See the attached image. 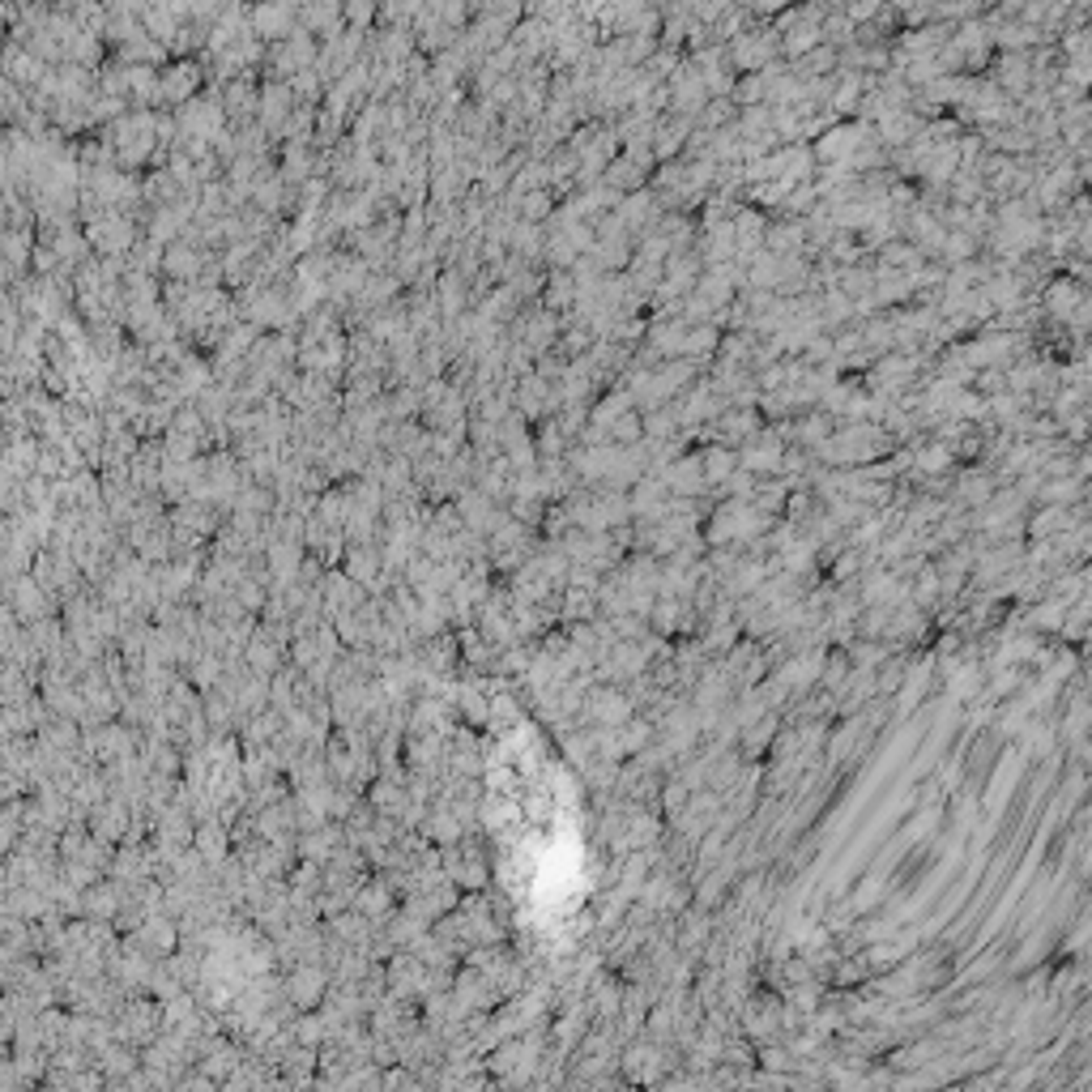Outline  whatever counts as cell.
Wrapping results in <instances>:
<instances>
[{"mask_svg": "<svg viewBox=\"0 0 1092 1092\" xmlns=\"http://www.w3.org/2000/svg\"><path fill=\"white\" fill-rule=\"evenodd\" d=\"M815 43H820V17H789V34L782 39V48L789 52V56H803V52H811Z\"/></svg>", "mask_w": 1092, "mask_h": 1092, "instance_id": "obj_2", "label": "cell"}, {"mask_svg": "<svg viewBox=\"0 0 1092 1092\" xmlns=\"http://www.w3.org/2000/svg\"><path fill=\"white\" fill-rule=\"evenodd\" d=\"M521 214H525V223H543V218H550L555 214V209H550V192L529 188L525 201H521Z\"/></svg>", "mask_w": 1092, "mask_h": 1092, "instance_id": "obj_4", "label": "cell"}, {"mask_svg": "<svg viewBox=\"0 0 1092 1092\" xmlns=\"http://www.w3.org/2000/svg\"><path fill=\"white\" fill-rule=\"evenodd\" d=\"M700 470H704V482H709V495H713L734 470H739V448H730V444H709V448L700 453Z\"/></svg>", "mask_w": 1092, "mask_h": 1092, "instance_id": "obj_1", "label": "cell"}, {"mask_svg": "<svg viewBox=\"0 0 1092 1092\" xmlns=\"http://www.w3.org/2000/svg\"><path fill=\"white\" fill-rule=\"evenodd\" d=\"M768 56H773V39H739L734 43V60L742 69H764Z\"/></svg>", "mask_w": 1092, "mask_h": 1092, "instance_id": "obj_3", "label": "cell"}, {"mask_svg": "<svg viewBox=\"0 0 1092 1092\" xmlns=\"http://www.w3.org/2000/svg\"><path fill=\"white\" fill-rule=\"evenodd\" d=\"M879 892H884V879H879V875H867V879H862L858 892L849 896V910H853V913H867L870 905L879 901Z\"/></svg>", "mask_w": 1092, "mask_h": 1092, "instance_id": "obj_5", "label": "cell"}]
</instances>
